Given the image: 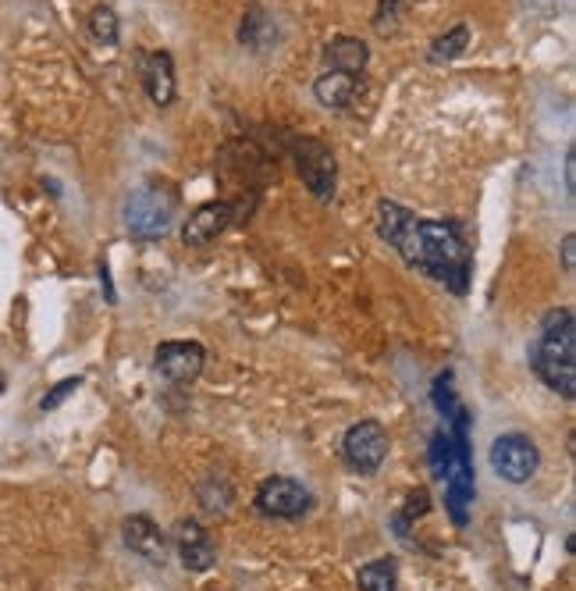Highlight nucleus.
I'll list each match as a JSON object with an SVG mask.
<instances>
[{
  "label": "nucleus",
  "mask_w": 576,
  "mask_h": 591,
  "mask_svg": "<svg viewBox=\"0 0 576 591\" xmlns=\"http://www.w3.org/2000/svg\"><path fill=\"white\" fill-rule=\"evenodd\" d=\"M118 33H122V25H118V11L111 4H97L89 11V36L97 39V44L114 47Z\"/></svg>",
  "instance_id": "obj_18"
},
{
  "label": "nucleus",
  "mask_w": 576,
  "mask_h": 591,
  "mask_svg": "<svg viewBox=\"0 0 576 591\" xmlns=\"http://www.w3.org/2000/svg\"><path fill=\"white\" fill-rule=\"evenodd\" d=\"M359 591H399V567L395 559H373L364 563L356 574Z\"/></svg>",
  "instance_id": "obj_16"
},
{
  "label": "nucleus",
  "mask_w": 576,
  "mask_h": 591,
  "mask_svg": "<svg viewBox=\"0 0 576 591\" xmlns=\"http://www.w3.org/2000/svg\"><path fill=\"white\" fill-rule=\"evenodd\" d=\"M427 509H431V495H427V489L409 492L406 506H402L399 514H395V531H399V534H409V523L417 520V517H424Z\"/></svg>",
  "instance_id": "obj_20"
},
{
  "label": "nucleus",
  "mask_w": 576,
  "mask_h": 591,
  "mask_svg": "<svg viewBox=\"0 0 576 591\" xmlns=\"http://www.w3.org/2000/svg\"><path fill=\"white\" fill-rule=\"evenodd\" d=\"M324 61L331 72H350V75H364L367 61H370V47L356 36H334L324 47Z\"/></svg>",
  "instance_id": "obj_14"
},
{
  "label": "nucleus",
  "mask_w": 576,
  "mask_h": 591,
  "mask_svg": "<svg viewBox=\"0 0 576 591\" xmlns=\"http://www.w3.org/2000/svg\"><path fill=\"white\" fill-rule=\"evenodd\" d=\"M122 539H125V545H128L139 559L154 563V567H164V559H168V539H164V531H160V523H157L154 517H146V514L125 517Z\"/></svg>",
  "instance_id": "obj_10"
},
{
  "label": "nucleus",
  "mask_w": 576,
  "mask_h": 591,
  "mask_svg": "<svg viewBox=\"0 0 576 591\" xmlns=\"http://www.w3.org/2000/svg\"><path fill=\"white\" fill-rule=\"evenodd\" d=\"M373 228H378V236L388 246L399 250V257L409 267H417L434 281H445L455 296H463L470 286L474 253L452 221L413 218L395 200H381L378 210H373Z\"/></svg>",
  "instance_id": "obj_1"
},
{
  "label": "nucleus",
  "mask_w": 576,
  "mask_h": 591,
  "mask_svg": "<svg viewBox=\"0 0 576 591\" xmlns=\"http://www.w3.org/2000/svg\"><path fill=\"white\" fill-rule=\"evenodd\" d=\"M4 388H8V382H4V371H0V393H4Z\"/></svg>",
  "instance_id": "obj_26"
},
{
  "label": "nucleus",
  "mask_w": 576,
  "mask_h": 591,
  "mask_svg": "<svg viewBox=\"0 0 576 591\" xmlns=\"http://www.w3.org/2000/svg\"><path fill=\"white\" fill-rule=\"evenodd\" d=\"M573 190H576V157L569 154L566 157V193L573 196Z\"/></svg>",
  "instance_id": "obj_25"
},
{
  "label": "nucleus",
  "mask_w": 576,
  "mask_h": 591,
  "mask_svg": "<svg viewBox=\"0 0 576 591\" xmlns=\"http://www.w3.org/2000/svg\"><path fill=\"white\" fill-rule=\"evenodd\" d=\"M232 221H235L232 204H228V200H213V204H204V207H196L189 214V221L182 225V243L185 246H207Z\"/></svg>",
  "instance_id": "obj_12"
},
{
  "label": "nucleus",
  "mask_w": 576,
  "mask_h": 591,
  "mask_svg": "<svg viewBox=\"0 0 576 591\" xmlns=\"http://www.w3.org/2000/svg\"><path fill=\"white\" fill-rule=\"evenodd\" d=\"M562 267L573 275V267H576V239L573 236H566L562 239Z\"/></svg>",
  "instance_id": "obj_23"
},
{
  "label": "nucleus",
  "mask_w": 576,
  "mask_h": 591,
  "mask_svg": "<svg viewBox=\"0 0 576 591\" xmlns=\"http://www.w3.org/2000/svg\"><path fill=\"white\" fill-rule=\"evenodd\" d=\"M470 47V25H452L449 33H441L434 44H431V50H427V61L431 64H441V61H455L459 53Z\"/></svg>",
  "instance_id": "obj_17"
},
{
  "label": "nucleus",
  "mask_w": 576,
  "mask_h": 591,
  "mask_svg": "<svg viewBox=\"0 0 576 591\" xmlns=\"http://www.w3.org/2000/svg\"><path fill=\"white\" fill-rule=\"evenodd\" d=\"M289 154L296 160V171L306 190H310L320 204L334 200V190H339V160H334L331 146L317 136H292Z\"/></svg>",
  "instance_id": "obj_4"
},
{
  "label": "nucleus",
  "mask_w": 576,
  "mask_h": 591,
  "mask_svg": "<svg viewBox=\"0 0 576 591\" xmlns=\"http://www.w3.org/2000/svg\"><path fill=\"white\" fill-rule=\"evenodd\" d=\"M175 210H179V193L171 190L164 179H150L128 196L125 225H128L132 239L154 243V239H160L171 228V221H175Z\"/></svg>",
  "instance_id": "obj_3"
},
{
  "label": "nucleus",
  "mask_w": 576,
  "mask_h": 591,
  "mask_svg": "<svg viewBox=\"0 0 576 591\" xmlns=\"http://www.w3.org/2000/svg\"><path fill=\"white\" fill-rule=\"evenodd\" d=\"M534 374L562 399L576 396V325L573 311H548L541 321V339L530 346Z\"/></svg>",
  "instance_id": "obj_2"
},
{
  "label": "nucleus",
  "mask_w": 576,
  "mask_h": 591,
  "mask_svg": "<svg viewBox=\"0 0 576 591\" xmlns=\"http://www.w3.org/2000/svg\"><path fill=\"white\" fill-rule=\"evenodd\" d=\"M139 79L143 89L157 107H171L179 97V75H175V58L168 50H150L139 53Z\"/></svg>",
  "instance_id": "obj_9"
},
{
  "label": "nucleus",
  "mask_w": 576,
  "mask_h": 591,
  "mask_svg": "<svg viewBox=\"0 0 576 591\" xmlns=\"http://www.w3.org/2000/svg\"><path fill=\"white\" fill-rule=\"evenodd\" d=\"M238 44L249 47V50H271L278 44V25L260 4H253L246 11L243 25H238Z\"/></svg>",
  "instance_id": "obj_15"
},
{
  "label": "nucleus",
  "mask_w": 576,
  "mask_h": 591,
  "mask_svg": "<svg viewBox=\"0 0 576 591\" xmlns=\"http://www.w3.org/2000/svg\"><path fill=\"white\" fill-rule=\"evenodd\" d=\"M199 503H204L207 514H228L235 503V489L224 478H210L199 485Z\"/></svg>",
  "instance_id": "obj_19"
},
{
  "label": "nucleus",
  "mask_w": 576,
  "mask_h": 591,
  "mask_svg": "<svg viewBox=\"0 0 576 591\" xmlns=\"http://www.w3.org/2000/svg\"><path fill=\"white\" fill-rule=\"evenodd\" d=\"M78 385H83V378H64V382H58V385H53V388H50V393H47L44 399H39V410H44V413L58 410L64 399H69V396H75V393H78Z\"/></svg>",
  "instance_id": "obj_22"
},
{
  "label": "nucleus",
  "mask_w": 576,
  "mask_h": 591,
  "mask_svg": "<svg viewBox=\"0 0 576 591\" xmlns=\"http://www.w3.org/2000/svg\"><path fill=\"white\" fill-rule=\"evenodd\" d=\"M100 281H103V296H107V303H114L118 296H114V286H111V275H107V264L100 261Z\"/></svg>",
  "instance_id": "obj_24"
},
{
  "label": "nucleus",
  "mask_w": 576,
  "mask_h": 591,
  "mask_svg": "<svg viewBox=\"0 0 576 591\" xmlns=\"http://www.w3.org/2000/svg\"><path fill=\"white\" fill-rule=\"evenodd\" d=\"M175 548H179V559L185 570L193 574H207L213 563H218V548H213L207 528L199 520H179L175 528Z\"/></svg>",
  "instance_id": "obj_11"
},
{
  "label": "nucleus",
  "mask_w": 576,
  "mask_h": 591,
  "mask_svg": "<svg viewBox=\"0 0 576 591\" xmlns=\"http://www.w3.org/2000/svg\"><path fill=\"white\" fill-rule=\"evenodd\" d=\"M342 453L356 474H378L381 463L388 460V432L381 421H359L345 432Z\"/></svg>",
  "instance_id": "obj_7"
},
{
  "label": "nucleus",
  "mask_w": 576,
  "mask_h": 591,
  "mask_svg": "<svg viewBox=\"0 0 576 591\" xmlns=\"http://www.w3.org/2000/svg\"><path fill=\"white\" fill-rule=\"evenodd\" d=\"M154 367H157L160 378H168V382H175V385H189L207 367V349L199 346V342H189V339L160 342L157 357H154Z\"/></svg>",
  "instance_id": "obj_8"
},
{
  "label": "nucleus",
  "mask_w": 576,
  "mask_h": 591,
  "mask_svg": "<svg viewBox=\"0 0 576 591\" xmlns=\"http://www.w3.org/2000/svg\"><path fill=\"white\" fill-rule=\"evenodd\" d=\"M359 89H364V75H350V72H324L314 83V97L320 107H328V111H345V107H353Z\"/></svg>",
  "instance_id": "obj_13"
},
{
  "label": "nucleus",
  "mask_w": 576,
  "mask_h": 591,
  "mask_svg": "<svg viewBox=\"0 0 576 591\" xmlns=\"http://www.w3.org/2000/svg\"><path fill=\"white\" fill-rule=\"evenodd\" d=\"M310 506H314V495L306 485H299L296 478L274 474L260 481L257 489V509L271 520H299L303 514H310Z\"/></svg>",
  "instance_id": "obj_6"
},
{
  "label": "nucleus",
  "mask_w": 576,
  "mask_h": 591,
  "mask_svg": "<svg viewBox=\"0 0 576 591\" xmlns=\"http://www.w3.org/2000/svg\"><path fill=\"white\" fill-rule=\"evenodd\" d=\"M417 0H378V15H373V29L378 33H392L399 19L406 15V8H413Z\"/></svg>",
  "instance_id": "obj_21"
},
{
  "label": "nucleus",
  "mask_w": 576,
  "mask_h": 591,
  "mask_svg": "<svg viewBox=\"0 0 576 591\" xmlns=\"http://www.w3.org/2000/svg\"><path fill=\"white\" fill-rule=\"evenodd\" d=\"M491 467L502 481H508V485H527V481L538 474L541 453L527 435L505 432L491 442Z\"/></svg>",
  "instance_id": "obj_5"
}]
</instances>
